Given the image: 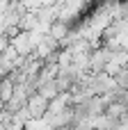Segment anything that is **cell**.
I'll use <instances>...</instances> for the list:
<instances>
[{"label":"cell","instance_id":"7a4b0ae2","mask_svg":"<svg viewBox=\"0 0 128 130\" xmlns=\"http://www.w3.org/2000/svg\"><path fill=\"white\" fill-rule=\"evenodd\" d=\"M66 34H69V23H64V21H60V18L50 23V27H48V37H50V39H55V41L60 43V41L66 39Z\"/></svg>","mask_w":128,"mask_h":130},{"label":"cell","instance_id":"6da1fadb","mask_svg":"<svg viewBox=\"0 0 128 130\" xmlns=\"http://www.w3.org/2000/svg\"><path fill=\"white\" fill-rule=\"evenodd\" d=\"M25 107H27V112H30V119H44L46 112H48V101H46L41 94L34 91V94L27 98Z\"/></svg>","mask_w":128,"mask_h":130},{"label":"cell","instance_id":"3957f363","mask_svg":"<svg viewBox=\"0 0 128 130\" xmlns=\"http://www.w3.org/2000/svg\"><path fill=\"white\" fill-rule=\"evenodd\" d=\"M14 89H16V85L11 82V78H9V75L0 80V103H2V105H7V103H9V98L14 96Z\"/></svg>","mask_w":128,"mask_h":130},{"label":"cell","instance_id":"277c9868","mask_svg":"<svg viewBox=\"0 0 128 130\" xmlns=\"http://www.w3.org/2000/svg\"><path fill=\"white\" fill-rule=\"evenodd\" d=\"M9 48V37H5V34H0V55L5 53Z\"/></svg>","mask_w":128,"mask_h":130}]
</instances>
